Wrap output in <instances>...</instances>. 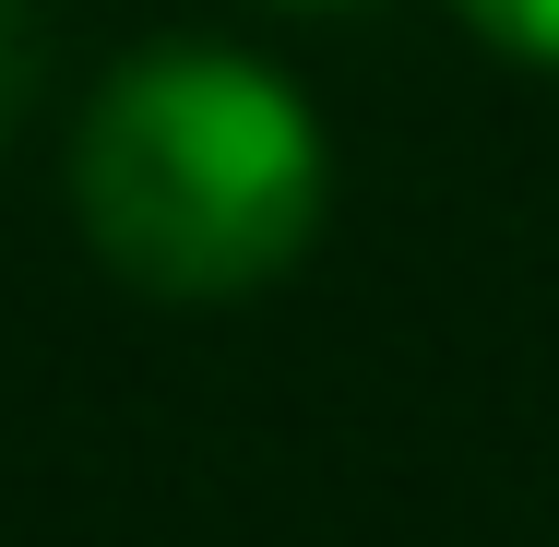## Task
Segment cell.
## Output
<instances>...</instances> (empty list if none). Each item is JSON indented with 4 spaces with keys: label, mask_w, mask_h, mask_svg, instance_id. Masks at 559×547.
<instances>
[{
    "label": "cell",
    "mask_w": 559,
    "mask_h": 547,
    "mask_svg": "<svg viewBox=\"0 0 559 547\" xmlns=\"http://www.w3.org/2000/svg\"><path fill=\"white\" fill-rule=\"evenodd\" d=\"M72 203L131 286L250 298L322 226V131L238 48H143L84 108Z\"/></svg>",
    "instance_id": "1"
},
{
    "label": "cell",
    "mask_w": 559,
    "mask_h": 547,
    "mask_svg": "<svg viewBox=\"0 0 559 547\" xmlns=\"http://www.w3.org/2000/svg\"><path fill=\"white\" fill-rule=\"evenodd\" d=\"M488 48H512V60H548L559 72V0H452Z\"/></svg>",
    "instance_id": "2"
},
{
    "label": "cell",
    "mask_w": 559,
    "mask_h": 547,
    "mask_svg": "<svg viewBox=\"0 0 559 547\" xmlns=\"http://www.w3.org/2000/svg\"><path fill=\"white\" fill-rule=\"evenodd\" d=\"M36 60H48V24H36V0H0V119L36 96Z\"/></svg>",
    "instance_id": "3"
}]
</instances>
